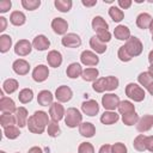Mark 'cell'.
Instances as JSON below:
<instances>
[{"instance_id": "3957f363", "label": "cell", "mask_w": 153, "mask_h": 153, "mask_svg": "<svg viewBox=\"0 0 153 153\" xmlns=\"http://www.w3.org/2000/svg\"><path fill=\"white\" fill-rule=\"evenodd\" d=\"M126 96L134 102H142L145 99V91L141 86H139L135 82H129L126 86Z\"/></svg>"}, {"instance_id": "d590c367", "label": "cell", "mask_w": 153, "mask_h": 153, "mask_svg": "<svg viewBox=\"0 0 153 153\" xmlns=\"http://www.w3.org/2000/svg\"><path fill=\"white\" fill-rule=\"evenodd\" d=\"M54 5H55V7L60 12L66 13V12H69L71 11L73 2H72V0H55L54 1Z\"/></svg>"}, {"instance_id": "1f68e13d", "label": "cell", "mask_w": 153, "mask_h": 153, "mask_svg": "<svg viewBox=\"0 0 153 153\" xmlns=\"http://www.w3.org/2000/svg\"><path fill=\"white\" fill-rule=\"evenodd\" d=\"M117 109L121 115H127V114L135 111V105L130 100H122V102H120V105Z\"/></svg>"}, {"instance_id": "44dd1931", "label": "cell", "mask_w": 153, "mask_h": 153, "mask_svg": "<svg viewBox=\"0 0 153 153\" xmlns=\"http://www.w3.org/2000/svg\"><path fill=\"white\" fill-rule=\"evenodd\" d=\"M91 25H92V29L98 33V32H100V31H108V29H109V24L105 22V19L103 18V17H100V16H96L93 19H92V23H91Z\"/></svg>"}, {"instance_id": "f907efd6", "label": "cell", "mask_w": 153, "mask_h": 153, "mask_svg": "<svg viewBox=\"0 0 153 153\" xmlns=\"http://www.w3.org/2000/svg\"><path fill=\"white\" fill-rule=\"evenodd\" d=\"M118 6L120 8H123V10H127L131 6V0H118Z\"/></svg>"}, {"instance_id": "9f6ffc18", "label": "cell", "mask_w": 153, "mask_h": 153, "mask_svg": "<svg viewBox=\"0 0 153 153\" xmlns=\"http://www.w3.org/2000/svg\"><path fill=\"white\" fill-rule=\"evenodd\" d=\"M27 153H43V151H42V148H41V147L33 146V147H31V148L29 149V152H27Z\"/></svg>"}, {"instance_id": "681fc988", "label": "cell", "mask_w": 153, "mask_h": 153, "mask_svg": "<svg viewBox=\"0 0 153 153\" xmlns=\"http://www.w3.org/2000/svg\"><path fill=\"white\" fill-rule=\"evenodd\" d=\"M11 6H12L11 0H2V1H0V12L1 13L8 12V10L11 8Z\"/></svg>"}, {"instance_id": "6da1fadb", "label": "cell", "mask_w": 153, "mask_h": 153, "mask_svg": "<svg viewBox=\"0 0 153 153\" xmlns=\"http://www.w3.org/2000/svg\"><path fill=\"white\" fill-rule=\"evenodd\" d=\"M50 122H49L48 114L42 111V110H38V111H35L33 115L29 117L27 128L33 134H43L45 130V127Z\"/></svg>"}, {"instance_id": "d4e9b609", "label": "cell", "mask_w": 153, "mask_h": 153, "mask_svg": "<svg viewBox=\"0 0 153 153\" xmlns=\"http://www.w3.org/2000/svg\"><path fill=\"white\" fill-rule=\"evenodd\" d=\"M10 22H11V24L14 25V26H22V25L25 24L26 17H25V14H24L23 12H20V11H13V12L11 13V16H10Z\"/></svg>"}, {"instance_id": "8992f818", "label": "cell", "mask_w": 153, "mask_h": 153, "mask_svg": "<svg viewBox=\"0 0 153 153\" xmlns=\"http://www.w3.org/2000/svg\"><path fill=\"white\" fill-rule=\"evenodd\" d=\"M61 43L66 48H78L81 45V38L79 37V35L74 32H69L61 38Z\"/></svg>"}, {"instance_id": "7c38bea8", "label": "cell", "mask_w": 153, "mask_h": 153, "mask_svg": "<svg viewBox=\"0 0 153 153\" xmlns=\"http://www.w3.org/2000/svg\"><path fill=\"white\" fill-rule=\"evenodd\" d=\"M81 111L87 116H96L99 112V105L94 99H88L81 104Z\"/></svg>"}, {"instance_id": "5bb4252c", "label": "cell", "mask_w": 153, "mask_h": 153, "mask_svg": "<svg viewBox=\"0 0 153 153\" xmlns=\"http://www.w3.org/2000/svg\"><path fill=\"white\" fill-rule=\"evenodd\" d=\"M51 29L54 30L55 33L65 36L67 32V29H68V23L63 18H60V17L54 18L51 20Z\"/></svg>"}, {"instance_id": "7dc6e473", "label": "cell", "mask_w": 153, "mask_h": 153, "mask_svg": "<svg viewBox=\"0 0 153 153\" xmlns=\"http://www.w3.org/2000/svg\"><path fill=\"white\" fill-rule=\"evenodd\" d=\"M112 153H128V149L124 143L116 142L112 145Z\"/></svg>"}, {"instance_id": "4dcf8cb0", "label": "cell", "mask_w": 153, "mask_h": 153, "mask_svg": "<svg viewBox=\"0 0 153 153\" xmlns=\"http://www.w3.org/2000/svg\"><path fill=\"white\" fill-rule=\"evenodd\" d=\"M16 123H17L16 115H12L11 112H2V115L0 116V124L2 128L14 126Z\"/></svg>"}, {"instance_id": "60d3db41", "label": "cell", "mask_w": 153, "mask_h": 153, "mask_svg": "<svg viewBox=\"0 0 153 153\" xmlns=\"http://www.w3.org/2000/svg\"><path fill=\"white\" fill-rule=\"evenodd\" d=\"M47 131H48V135H49V136H51V137H57V136L61 134V129H60V127H59V122L51 121V122L48 124Z\"/></svg>"}, {"instance_id": "94428289", "label": "cell", "mask_w": 153, "mask_h": 153, "mask_svg": "<svg viewBox=\"0 0 153 153\" xmlns=\"http://www.w3.org/2000/svg\"><path fill=\"white\" fill-rule=\"evenodd\" d=\"M149 31L153 33V19H152V22H151V24H149Z\"/></svg>"}, {"instance_id": "8fae6325", "label": "cell", "mask_w": 153, "mask_h": 153, "mask_svg": "<svg viewBox=\"0 0 153 153\" xmlns=\"http://www.w3.org/2000/svg\"><path fill=\"white\" fill-rule=\"evenodd\" d=\"M80 61L82 65L92 67V66H97L99 62V57L97 56L96 53L91 51V50H84L80 55Z\"/></svg>"}, {"instance_id": "2e32d148", "label": "cell", "mask_w": 153, "mask_h": 153, "mask_svg": "<svg viewBox=\"0 0 153 153\" xmlns=\"http://www.w3.org/2000/svg\"><path fill=\"white\" fill-rule=\"evenodd\" d=\"M32 47L36 49V50H39V51H43V50H47L49 47H50V41L48 39L47 36L44 35H38L33 38L32 41Z\"/></svg>"}, {"instance_id": "7bdbcfd3", "label": "cell", "mask_w": 153, "mask_h": 153, "mask_svg": "<svg viewBox=\"0 0 153 153\" xmlns=\"http://www.w3.org/2000/svg\"><path fill=\"white\" fill-rule=\"evenodd\" d=\"M22 6L27 11H35L41 6L39 0H22Z\"/></svg>"}, {"instance_id": "7402d4cb", "label": "cell", "mask_w": 153, "mask_h": 153, "mask_svg": "<svg viewBox=\"0 0 153 153\" xmlns=\"http://www.w3.org/2000/svg\"><path fill=\"white\" fill-rule=\"evenodd\" d=\"M82 71H84V69L81 68L80 63L73 62V63L68 65V67H67V69H66V74H67V76L71 78V79H76V78L81 76Z\"/></svg>"}, {"instance_id": "277c9868", "label": "cell", "mask_w": 153, "mask_h": 153, "mask_svg": "<svg viewBox=\"0 0 153 153\" xmlns=\"http://www.w3.org/2000/svg\"><path fill=\"white\" fill-rule=\"evenodd\" d=\"M124 47H126L127 51L129 53V55H130L131 57L139 56V55L142 53V49H143L141 41H140L137 37H135V36H130V38L126 42Z\"/></svg>"}, {"instance_id": "30bf717a", "label": "cell", "mask_w": 153, "mask_h": 153, "mask_svg": "<svg viewBox=\"0 0 153 153\" xmlns=\"http://www.w3.org/2000/svg\"><path fill=\"white\" fill-rule=\"evenodd\" d=\"M49 76V69L45 65H38L32 71V79L36 82H43Z\"/></svg>"}, {"instance_id": "ac0fdd59", "label": "cell", "mask_w": 153, "mask_h": 153, "mask_svg": "<svg viewBox=\"0 0 153 153\" xmlns=\"http://www.w3.org/2000/svg\"><path fill=\"white\" fill-rule=\"evenodd\" d=\"M53 99H54V96L50 91L48 90H42L38 92V96H37V102L39 105L42 106H50L53 104Z\"/></svg>"}, {"instance_id": "4fadbf2b", "label": "cell", "mask_w": 153, "mask_h": 153, "mask_svg": "<svg viewBox=\"0 0 153 153\" xmlns=\"http://www.w3.org/2000/svg\"><path fill=\"white\" fill-rule=\"evenodd\" d=\"M12 68L13 72L18 75H26L30 71V65L26 60L24 59H18L12 63Z\"/></svg>"}, {"instance_id": "ffe728a7", "label": "cell", "mask_w": 153, "mask_h": 153, "mask_svg": "<svg viewBox=\"0 0 153 153\" xmlns=\"http://www.w3.org/2000/svg\"><path fill=\"white\" fill-rule=\"evenodd\" d=\"M114 36H115V38H117L120 41L127 42L130 38V30L126 25H117L114 30Z\"/></svg>"}, {"instance_id": "cb8c5ba5", "label": "cell", "mask_w": 153, "mask_h": 153, "mask_svg": "<svg viewBox=\"0 0 153 153\" xmlns=\"http://www.w3.org/2000/svg\"><path fill=\"white\" fill-rule=\"evenodd\" d=\"M79 133L81 136L92 137L96 134V127L91 122H81V124L79 126Z\"/></svg>"}, {"instance_id": "f1b7e54d", "label": "cell", "mask_w": 153, "mask_h": 153, "mask_svg": "<svg viewBox=\"0 0 153 153\" xmlns=\"http://www.w3.org/2000/svg\"><path fill=\"white\" fill-rule=\"evenodd\" d=\"M98 69L94 68V67H88V68H85L82 71V74H81V78L85 80V81H96L98 79Z\"/></svg>"}, {"instance_id": "e575fe53", "label": "cell", "mask_w": 153, "mask_h": 153, "mask_svg": "<svg viewBox=\"0 0 153 153\" xmlns=\"http://www.w3.org/2000/svg\"><path fill=\"white\" fill-rule=\"evenodd\" d=\"M109 16H110V18H111L114 22H116V23H120V22L123 20V18H124L123 11H122L120 7H116V6H111V7L109 8Z\"/></svg>"}, {"instance_id": "db71d44e", "label": "cell", "mask_w": 153, "mask_h": 153, "mask_svg": "<svg viewBox=\"0 0 153 153\" xmlns=\"http://www.w3.org/2000/svg\"><path fill=\"white\" fill-rule=\"evenodd\" d=\"M7 26V19L5 17H0V31H5Z\"/></svg>"}, {"instance_id": "6f0895ef", "label": "cell", "mask_w": 153, "mask_h": 153, "mask_svg": "<svg viewBox=\"0 0 153 153\" xmlns=\"http://www.w3.org/2000/svg\"><path fill=\"white\" fill-rule=\"evenodd\" d=\"M146 88H147V91H148V92H149V93L153 96V81H152V82H151V84H149V85H148Z\"/></svg>"}, {"instance_id": "5b68a950", "label": "cell", "mask_w": 153, "mask_h": 153, "mask_svg": "<svg viewBox=\"0 0 153 153\" xmlns=\"http://www.w3.org/2000/svg\"><path fill=\"white\" fill-rule=\"evenodd\" d=\"M120 102H121L120 97L114 93H105L102 97V105L108 111H114L115 109H117L120 105Z\"/></svg>"}, {"instance_id": "03108f58", "label": "cell", "mask_w": 153, "mask_h": 153, "mask_svg": "<svg viewBox=\"0 0 153 153\" xmlns=\"http://www.w3.org/2000/svg\"><path fill=\"white\" fill-rule=\"evenodd\" d=\"M16 153H18V152H16Z\"/></svg>"}, {"instance_id": "f5cc1de1", "label": "cell", "mask_w": 153, "mask_h": 153, "mask_svg": "<svg viewBox=\"0 0 153 153\" xmlns=\"http://www.w3.org/2000/svg\"><path fill=\"white\" fill-rule=\"evenodd\" d=\"M98 153H112V146L109 145V143H105V145H103L99 148V152Z\"/></svg>"}, {"instance_id": "83f0119b", "label": "cell", "mask_w": 153, "mask_h": 153, "mask_svg": "<svg viewBox=\"0 0 153 153\" xmlns=\"http://www.w3.org/2000/svg\"><path fill=\"white\" fill-rule=\"evenodd\" d=\"M152 19L153 18L151 17V14H148V13H140L136 17V25H137L139 29L145 30V29L149 27V24H151Z\"/></svg>"}, {"instance_id": "f546056e", "label": "cell", "mask_w": 153, "mask_h": 153, "mask_svg": "<svg viewBox=\"0 0 153 153\" xmlns=\"http://www.w3.org/2000/svg\"><path fill=\"white\" fill-rule=\"evenodd\" d=\"M18 87H19L18 81H17L16 79H12V78L6 79V80L4 81V84H2V91L6 92V93H8V94L16 92V91L18 90Z\"/></svg>"}, {"instance_id": "d6986e66", "label": "cell", "mask_w": 153, "mask_h": 153, "mask_svg": "<svg viewBox=\"0 0 153 153\" xmlns=\"http://www.w3.org/2000/svg\"><path fill=\"white\" fill-rule=\"evenodd\" d=\"M14 115H16V120H17V126H18L19 128H23V127L27 126L29 116H27V110H26L24 106L17 108Z\"/></svg>"}, {"instance_id": "91938a15", "label": "cell", "mask_w": 153, "mask_h": 153, "mask_svg": "<svg viewBox=\"0 0 153 153\" xmlns=\"http://www.w3.org/2000/svg\"><path fill=\"white\" fill-rule=\"evenodd\" d=\"M148 72H149V73H151V75L153 76V65H151V66L148 67Z\"/></svg>"}, {"instance_id": "836d02e7", "label": "cell", "mask_w": 153, "mask_h": 153, "mask_svg": "<svg viewBox=\"0 0 153 153\" xmlns=\"http://www.w3.org/2000/svg\"><path fill=\"white\" fill-rule=\"evenodd\" d=\"M146 140H147V136L143 135V134H139L135 139H134V142H133V146L136 151L139 152H145L146 151Z\"/></svg>"}, {"instance_id": "680465c9", "label": "cell", "mask_w": 153, "mask_h": 153, "mask_svg": "<svg viewBox=\"0 0 153 153\" xmlns=\"http://www.w3.org/2000/svg\"><path fill=\"white\" fill-rule=\"evenodd\" d=\"M148 61H149L151 65H153V50H151L149 54H148Z\"/></svg>"}, {"instance_id": "e7e4bbea", "label": "cell", "mask_w": 153, "mask_h": 153, "mask_svg": "<svg viewBox=\"0 0 153 153\" xmlns=\"http://www.w3.org/2000/svg\"><path fill=\"white\" fill-rule=\"evenodd\" d=\"M152 41H153V33H152Z\"/></svg>"}, {"instance_id": "603a6c76", "label": "cell", "mask_w": 153, "mask_h": 153, "mask_svg": "<svg viewBox=\"0 0 153 153\" xmlns=\"http://www.w3.org/2000/svg\"><path fill=\"white\" fill-rule=\"evenodd\" d=\"M0 110L2 112H16L17 108H16V103L12 98H8V97H1L0 99Z\"/></svg>"}, {"instance_id": "52a82bcc", "label": "cell", "mask_w": 153, "mask_h": 153, "mask_svg": "<svg viewBox=\"0 0 153 153\" xmlns=\"http://www.w3.org/2000/svg\"><path fill=\"white\" fill-rule=\"evenodd\" d=\"M73 97V91L71 90V87L66 86V85H61L56 88L55 91V98L57 99L59 103H66L69 102Z\"/></svg>"}, {"instance_id": "f35d334b", "label": "cell", "mask_w": 153, "mask_h": 153, "mask_svg": "<svg viewBox=\"0 0 153 153\" xmlns=\"http://www.w3.org/2000/svg\"><path fill=\"white\" fill-rule=\"evenodd\" d=\"M4 134H5V136H6L7 139L14 140V139H17V137L20 135V131H19L18 127H16V126H10V127L4 128Z\"/></svg>"}, {"instance_id": "e0dca14e", "label": "cell", "mask_w": 153, "mask_h": 153, "mask_svg": "<svg viewBox=\"0 0 153 153\" xmlns=\"http://www.w3.org/2000/svg\"><path fill=\"white\" fill-rule=\"evenodd\" d=\"M47 61L48 65L53 68H57L62 63V54L57 50H50L47 55Z\"/></svg>"}, {"instance_id": "4316f807", "label": "cell", "mask_w": 153, "mask_h": 153, "mask_svg": "<svg viewBox=\"0 0 153 153\" xmlns=\"http://www.w3.org/2000/svg\"><path fill=\"white\" fill-rule=\"evenodd\" d=\"M118 118H120V116L115 111H104V114L100 116V122L103 124L110 126V124L116 123L118 121Z\"/></svg>"}, {"instance_id": "be15d7a7", "label": "cell", "mask_w": 153, "mask_h": 153, "mask_svg": "<svg viewBox=\"0 0 153 153\" xmlns=\"http://www.w3.org/2000/svg\"><path fill=\"white\" fill-rule=\"evenodd\" d=\"M0 153H6V152L5 151H0Z\"/></svg>"}, {"instance_id": "9a60e30c", "label": "cell", "mask_w": 153, "mask_h": 153, "mask_svg": "<svg viewBox=\"0 0 153 153\" xmlns=\"http://www.w3.org/2000/svg\"><path fill=\"white\" fill-rule=\"evenodd\" d=\"M153 127V115H143L136 123V129L140 133L148 131Z\"/></svg>"}, {"instance_id": "8d00e7d4", "label": "cell", "mask_w": 153, "mask_h": 153, "mask_svg": "<svg viewBox=\"0 0 153 153\" xmlns=\"http://www.w3.org/2000/svg\"><path fill=\"white\" fill-rule=\"evenodd\" d=\"M12 47V38L10 35H1L0 36V51L7 53Z\"/></svg>"}, {"instance_id": "d6a6232c", "label": "cell", "mask_w": 153, "mask_h": 153, "mask_svg": "<svg viewBox=\"0 0 153 153\" xmlns=\"http://www.w3.org/2000/svg\"><path fill=\"white\" fill-rule=\"evenodd\" d=\"M33 98V91L31 88H23L20 90L19 94H18V99L22 104H26V103H30Z\"/></svg>"}, {"instance_id": "bcb514c9", "label": "cell", "mask_w": 153, "mask_h": 153, "mask_svg": "<svg viewBox=\"0 0 153 153\" xmlns=\"http://www.w3.org/2000/svg\"><path fill=\"white\" fill-rule=\"evenodd\" d=\"M78 153H94V148L90 142H81L78 147Z\"/></svg>"}, {"instance_id": "c3c4849f", "label": "cell", "mask_w": 153, "mask_h": 153, "mask_svg": "<svg viewBox=\"0 0 153 153\" xmlns=\"http://www.w3.org/2000/svg\"><path fill=\"white\" fill-rule=\"evenodd\" d=\"M97 37H98V39H99L100 42L108 43V42H110V39H111V33L109 32V30H108V31H100V32L97 33Z\"/></svg>"}, {"instance_id": "11a10c76", "label": "cell", "mask_w": 153, "mask_h": 153, "mask_svg": "<svg viewBox=\"0 0 153 153\" xmlns=\"http://www.w3.org/2000/svg\"><path fill=\"white\" fill-rule=\"evenodd\" d=\"M81 4L86 7H91V6H94L97 5V0H92V1H87V0H81Z\"/></svg>"}, {"instance_id": "6125c7cd", "label": "cell", "mask_w": 153, "mask_h": 153, "mask_svg": "<svg viewBox=\"0 0 153 153\" xmlns=\"http://www.w3.org/2000/svg\"><path fill=\"white\" fill-rule=\"evenodd\" d=\"M104 2H106V4H111L112 0H104Z\"/></svg>"}, {"instance_id": "9c48e42d", "label": "cell", "mask_w": 153, "mask_h": 153, "mask_svg": "<svg viewBox=\"0 0 153 153\" xmlns=\"http://www.w3.org/2000/svg\"><path fill=\"white\" fill-rule=\"evenodd\" d=\"M32 43H30L27 39H19L14 45V53L18 56H26L32 50Z\"/></svg>"}, {"instance_id": "b9f144b4", "label": "cell", "mask_w": 153, "mask_h": 153, "mask_svg": "<svg viewBox=\"0 0 153 153\" xmlns=\"http://www.w3.org/2000/svg\"><path fill=\"white\" fill-rule=\"evenodd\" d=\"M137 81H139V84H140L141 86L147 87V86L153 81V76L151 75L149 72H142V73L139 74V76H137Z\"/></svg>"}, {"instance_id": "ee69618b", "label": "cell", "mask_w": 153, "mask_h": 153, "mask_svg": "<svg viewBox=\"0 0 153 153\" xmlns=\"http://www.w3.org/2000/svg\"><path fill=\"white\" fill-rule=\"evenodd\" d=\"M92 88H93L97 93L104 92V91H105V78H98L96 81H93Z\"/></svg>"}, {"instance_id": "816d5d0a", "label": "cell", "mask_w": 153, "mask_h": 153, "mask_svg": "<svg viewBox=\"0 0 153 153\" xmlns=\"http://www.w3.org/2000/svg\"><path fill=\"white\" fill-rule=\"evenodd\" d=\"M146 149L153 153V135L147 136V140H146Z\"/></svg>"}, {"instance_id": "f6af8a7d", "label": "cell", "mask_w": 153, "mask_h": 153, "mask_svg": "<svg viewBox=\"0 0 153 153\" xmlns=\"http://www.w3.org/2000/svg\"><path fill=\"white\" fill-rule=\"evenodd\" d=\"M117 56H118V59H120L122 62H129V61L133 59V57L129 55V53L127 51V49H126L124 45L120 47V49H118V51H117Z\"/></svg>"}, {"instance_id": "ab89813d", "label": "cell", "mask_w": 153, "mask_h": 153, "mask_svg": "<svg viewBox=\"0 0 153 153\" xmlns=\"http://www.w3.org/2000/svg\"><path fill=\"white\" fill-rule=\"evenodd\" d=\"M118 79L116 76H112V75H109V76H105V91H114L118 87Z\"/></svg>"}, {"instance_id": "7a4b0ae2", "label": "cell", "mask_w": 153, "mask_h": 153, "mask_svg": "<svg viewBox=\"0 0 153 153\" xmlns=\"http://www.w3.org/2000/svg\"><path fill=\"white\" fill-rule=\"evenodd\" d=\"M82 115L76 108H68L65 115V123L69 128H75L81 124Z\"/></svg>"}, {"instance_id": "74e56055", "label": "cell", "mask_w": 153, "mask_h": 153, "mask_svg": "<svg viewBox=\"0 0 153 153\" xmlns=\"http://www.w3.org/2000/svg\"><path fill=\"white\" fill-rule=\"evenodd\" d=\"M139 115L134 111V112H130V114H127V115H122V122L126 124V126H134L139 122Z\"/></svg>"}, {"instance_id": "484cf974", "label": "cell", "mask_w": 153, "mask_h": 153, "mask_svg": "<svg viewBox=\"0 0 153 153\" xmlns=\"http://www.w3.org/2000/svg\"><path fill=\"white\" fill-rule=\"evenodd\" d=\"M90 47L97 53V54H104L106 51V44L100 42L97 36H92L90 38Z\"/></svg>"}, {"instance_id": "ba28073f", "label": "cell", "mask_w": 153, "mask_h": 153, "mask_svg": "<svg viewBox=\"0 0 153 153\" xmlns=\"http://www.w3.org/2000/svg\"><path fill=\"white\" fill-rule=\"evenodd\" d=\"M65 115H66V111H65V108L61 105V103L55 102L49 106V116L53 121L59 122L65 117Z\"/></svg>"}]
</instances>
